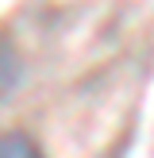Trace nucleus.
<instances>
[{
    "instance_id": "obj_2",
    "label": "nucleus",
    "mask_w": 154,
    "mask_h": 158,
    "mask_svg": "<svg viewBox=\"0 0 154 158\" xmlns=\"http://www.w3.org/2000/svg\"><path fill=\"white\" fill-rule=\"evenodd\" d=\"M15 81H19V58H15V50L8 43H0V97H4Z\"/></svg>"
},
{
    "instance_id": "obj_1",
    "label": "nucleus",
    "mask_w": 154,
    "mask_h": 158,
    "mask_svg": "<svg viewBox=\"0 0 154 158\" xmlns=\"http://www.w3.org/2000/svg\"><path fill=\"white\" fill-rule=\"evenodd\" d=\"M0 158H46V154L27 131H4L0 135Z\"/></svg>"
}]
</instances>
